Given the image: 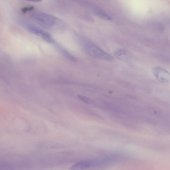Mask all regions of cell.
<instances>
[{
    "instance_id": "ba28073f",
    "label": "cell",
    "mask_w": 170,
    "mask_h": 170,
    "mask_svg": "<svg viewBox=\"0 0 170 170\" xmlns=\"http://www.w3.org/2000/svg\"><path fill=\"white\" fill-rule=\"evenodd\" d=\"M96 14L100 17L102 18L107 20H110L111 19V17L107 15L104 12H101V11H97L96 12Z\"/></svg>"
},
{
    "instance_id": "5b68a950",
    "label": "cell",
    "mask_w": 170,
    "mask_h": 170,
    "mask_svg": "<svg viewBox=\"0 0 170 170\" xmlns=\"http://www.w3.org/2000/svg\"><path fill=\"white\" fill-rule=\"evenodd\" d=\"M101 162L96 161H89L78 162L74 164L71 167L72 169H82L91 167H93L98 165Z\"/></svg>"
},
{
    "instance_id": "3957f363",
    "label": "cell",
    "mask_w": 170,
    "mask_h": 170,
    "mask_svg": "<svg viewBox=\"0 0 170 170\" xmlns=\"http://www.w3.org/2000/svg\"><path fill=\"white\" fill-rule=\"evenodd\" d=\"M153 75L161 83L164 84L170 83V72L159 66H156L152 69Z\"/></svg>"
},
{
    "instance_id": "52a82bcc",
    "label": "cell",
    "mask_w": 170,
    "mask_h": 170,
    "mask_svg": "<svg viewBox=\"0 0 170 170\" xmlns=\"http://www.w3.org/2000/svg\"><path fill=\"white\" fill-rule=\"evenodd\" d=\"M58 46V49L60 50V52L62 53V54L65 57L68 58L69 60L72 61L74 62H76L77 59H76V58L74 56H73V55L70 54L68 52L66 51L65 49L62 48L61 47H59V46Z\"/></svg>"
},
{
    "instance_id": "30bf717a",
    "label": "cell",
    "mask_w": 170,
    "mask_h": 170,
    "mask_svg": "<svg viewBox=\"0 0 170 170\" xmlns=\"http://www.w3.org/2000/svg\"><path fill=\"white\" fill-rule=\"evenodd\" d=\"M34 8L32 6H30L28 7H25L23 9H22V11L23 13H25L27 12H28V11H31Z\"/></svg>"
},
{
    "instance_id": "8fae6325",
    "label": "cell",
    "mask_w": 170,
    "mask_h": 170,
    "mask_svg": "<svg viewBox=\"0 0 170 170\" xmlns=\"http://www.w3.org/2000/svg\"><path fill=\"white\" fill-rule=\"evenodd\" d=\"M28 1H30V2H36V3H39L42 1V0H26Z\"/></svg>"
},
{
    "instance_id": "8992f818",
    "label": "cell",
    "mask_w": 170,
    "mask_h": 170,
    "mask_svg": "<svg viewBox=\"0 0 170 170\" xmlns=\"http://www.w3.org/2000/svg\"><path fill=\"white\" fill-rule=\"evenodd\" d=\"M114 55L118 59L124 61H128L130 58L131 54L125 49H120L115 52Z\"/></svg>"
},
{
    "instance_id": "6da1fadb",
    "label": "cell",
    "mask_w": 170,
    "mask_h": 170,
    "mask_svg": "<svg viewBox=\"0 0 170 170\" xmlns=\"http://www.w3.org/2000/svg\"><path fill=\"white\" fill-rule=\"evenodd\" d=\"M32 19L41 26L47 28L54 27L58 20L57 18L51 15L42 12H36L31 15Z\"/></svg>"
},
{
    "instance_id": "277c9868",
    "label": "cell",
    "mask_w": 170,
    "mask_h": 170,
    "mask_svg": "<svg viewBox=\"0 0 170 170\" xmlns=\"http://www.w3.org/2000/svg\"><path fill=\"white\" fill-rule=\"evenodd\" d=\"M26 28L30 32L40 37L47 42L52 44H55V41L53 39L51 35L42 29L27 24Z\"/></svg>"
},
{
    "instance_id": "7a4b0ae2",
    "label": "cell",
    "mask_w": 170,
    "mask_h": 170,
    "mask_svg": "<svg viewBox=\"0 0 170 170\" xmlns=\"http://www.w3.org/2000/svg\"><path fill=\"white\" fill-rule=\"evenodd\" d=\"M84 49L86 53L92 57L109 61L114 60V58L111 55L106 53L92 42L86 43L84 44Z\"/></svg>"
},
{
    "instance_id": "9c48e42d",
    "label": "cell",
    "mask_w": 170,
    "mask_h": 170,
    "mask_svg": "<svg viewBox=\"0 0 170 170\" xmlns=\"http://www.w3.org/2000/svg\"><path fill=\"white\" fill-rule=\"evenodd\" d=\"M78 97L79 98L85 103H89L91 102V100L86 97L79 95L78 96Z\"/></svg>"
}]
</instances>
